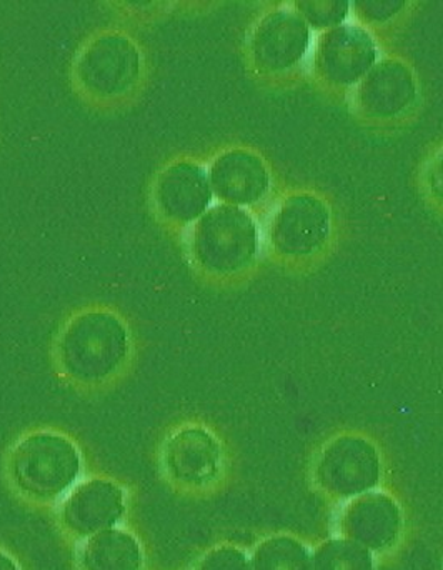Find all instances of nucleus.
<instances>
[{
	"label": "nucleus",
	"instance_id": "nucleus-13",
	"mask_svg": "<svg viewBox=\"0 0 443 570\" xmlns=\"http://www.w3.org/2000/svg\"><path fill=\"white\" fill-rule=\"evenodd\" d=\"M87 79L99 92L119 96L132 89L142 72V57L126 36H109L96 43L86 62Z\"/></svg>",
	"mask_w": 443,
	"mask_h": 570
},
{
	"label": "nucleus",
	"instance_id": "nucleus-9",
	"mask_svg": "<svg viewBox=\"0 0 443 570\" xmlns=\"http://www.w3.org/2000/svg\"><path fill=\"white\" fill-rule=\"evenodd\" d=\"M157 213L174 226L196 224L209 210L214 194L200 164L177 160L160 170L152 187Z\"/></svg>",
	"mask_w": 443,
	"mask_h": 570
},
{
	"label": "nucleus",
	"instance_id": "nucleus-3",
	"mask_svg": "<svg viewBox=\"0 0 443 570\" xmlns=\"http://www.w3.org/2000/svg\"><path fill=\"white\" fill-rule=\"evenodd\" d=\"M80 454L72 441L53 432L27 435L13 449L10 471L27 498L52 501L76 484Z\"/></svg>",
	"mask_w": 443,
	"mask_h": 570
},
{
	"label": "nucleus",
	"instance_id": "nucleus-10",
	"mask_svg": "<svg viewBox=\"0 0 443 570\" xmlns=\"http://www.w3.org/2000/svg\"><path fill=\"white\" fill-rule=\"evenodd\" d=\"M214 196L227 206H255L270 190V173L258 154L247 149H230L214 159L209 173Z\"/></svg>",
	"mask_w": 443,
	"mask_h": 570
},
{
	"label": "nucleus",
	"instance_id": "nucleus-21",
	"mask_svg": "<svg viewBox=\"0 0 443 570\" xmlns=\"http://www.w3.org/2000/svg\"><path fill=\"white\" fill-rule=\"evenodd\" d=\"M0 570H19V568H17L16 561L12 558L0 552Z\"/></svg>",
	"mask_w": 443,
	"mask_h": 570
},
{
	"label": "nucleus",
	"instance_id": "nucleus-2",
	"mask_svg": "<svg viewBox=\"0 0 443 570\" xmlns=\"http://www.w3.org/2000/svg\"><path fill=\"white\" fill-rule=\"evenodd\" d=\"M257 250V224L242 207L220 204L194 224V259L214 276L242 273L254 263Z\"/></svg>",
	"mask_w": 443,
	"mask_h": 570
},
{
	"label": "nucleus",
	"instance_id": "nucleus-7",
	"mask_svg": "<svg viewBox=\"0 0 443 570\" xmlns=\"http://www.w3.org/2000/svg\"><path fill=\"white\" fill-rule=\"evenodd\" d=\"M311 27L295 10L268 12L255 26L250 37V59L262 76L291 72L307 56Z\"/></svg>",
	"mask_w": 443,
	"mask_h": 570
},
{
	"label": "nucleus",
	"instance_id": "nucleus-1",
	"mask_svg": "<svg viewBox=\"0 0 443 570\" xmlns=\"http://www.w3.org/2000/svg\"><path fill=\"white\" fill-rule=\"evenodd\" d=\"M67 374L100 382L119 371L129 354V332L110 312H87L70 322L60 344Z\"/></svg>",
	"mask_w": 443,
	"mask_h": 570
},
{
	"label": "nucleus",
	"instance_id": "nucleus-11",
	"mask_svg": "<svg viewBox=\"0 0 443 570\" xmlns=\"http://www.w3.org/2000/svg\"><path fill=\"white\" fill-rule=\"evenodd\" d=\"M126 511L124 491L109 479H90L77 485L62 505L63 525L80 538L112 529Z\"/></svg>",
	"mask_w": 443,
	"mask_h": 570
},
{
	"label": "nucleus",
	"instance_id": "nucleus-5",
	"mask_svg": "<svg viewBox=\"0 0 443 570\" xmlns=\"http://www.w3.org/2000/svg\"><path fill=\"white\" fill-rule=\"evenodd\" d=\"M331 233V207L312 193L285 197L272 217V247L285 259H304L321 253Z\"/></svg>",
	"mask_w": 443,
	"mask_h": 570
},
{
	"label": "nucleus",
	"instance_id": "nucleus-16",
	"mask_svg": "<svg viewBox=\"0 0 443 570\" xmlns=\"http://www.w3.org/2000/svg\"><path fill=\"white\" fill-rule=\"evenodd\" d=\"M252 569L312 570V556L308 549L295 539H267L255 549Z\"/></svg>",
	"mask_w": 443,
	"mask_h": 570
},
{
	"label": "nucleus",
	"instance_id": "nucleus-14",
	"mask_svg": "<svg viewBox=\"0 0 443 570\" xmlns=\"http://www.w3.org/2000/svg\"><path fill=\"white\" fill-rule=\"evenodd\" d=\"M219 442L199 428L176 432L166 445V465L176 481L189 485L209 484L219 475Z\"/></svg>",
	"mask_w": 443,
	"mask_h": 570
},
{
	"label": "nucleus",
	"instance_id": "nucleus-17",
	"mask_svg": "<svg viewBox=\"0 0 443 570\" xmlns=\"http://www.w3.org/2000/svg\"><path fill=\"white\" fill-rule=\"evenodd\" d=\"M312 570H374L368 549L348 539L325 542L312 558Z\"/></svg>",
	"mask_w": 443,
	"mask_h": 570
},
{
	"label": "nucleus",
	"instance_id": "nucleus-19",
	"mask_svg": "<svg viewBox=\"0 0 443 570\" xmlns=\"http://www.w3.org/2000/svg\"><path fill=\"white\" fill-rule=\"evenodd\" d=\"M407 7L404 0H365L355 2L354 12L361 22L368 26H384L394 20Z\"/></svg>",
	"mask_w": 443,
	"mask_h": 570
},
{
	"label": "nucleus",
	"instance_id": "nucleus-12",
	"mask_svg": "<svg viewBox=\"0 0 443 570\" xmlns=\"http://www.w3.org/2000/svg\"><path fill=\"white\" fill-rule=\"evenodd\" d=\"M402 515L397 502L384 492H365L348 502L341 519L345 539L368 551H382L397 541Z\"/></svg>",
	"mask_w": 443,
	"mask_h": 570
},
{
	"label": "nucleus",
	"instance_id": "nucleus-8",
	"mask_svg": "<svg viewBox=\"0 0 443 570\" xmlns=\"http://www.w3.org/2000/svg\"><path fill=\"white\" fill-rule=\"evenodd\" d=\"M419 83L414 70L401 59H382L357 83L354 104L368 120H394L417 102Z\"/></svg>",
	"mask_w": 443,
	"mask_h": 570
},
{
	"label": "nucleus",
	"instance_id": "nucleus-6",
	"mask_svg": "<svg viewBox=\"0 0 443 570\" xmlns=\"http://www.w3.org/2000/svg\"><path fill=\"white\" fill-rule=\"evenodd\" d=\"M377 449L358 435L334 439L318 455L315 481L327 494L348 499L371 492L381 482Z\"/></svg>",
	"mask_w": 443,
	"mask_h": 570
},
{
	"label": "nucleus",
	"instance_id": "nucleus-18",
	"mask_svg": "<svg viewBox=\"0 0 443 570\" xmlns=\"http://www.w3.org/2000/svg\"><path fill=\"white\" fill-rule=\"evenodd\" d=\"M347 0H301L295 2V12L315 30H328L342 26L351 13Z\"/></svg>",
	"mask_w": 443,
	"mask_h": 570
},
{
	"label": "nucleus",
	"instance_id": "nucleus-15",
	"mask_svg": "<svg viewBox=\"0 0 443 570\" xmlns=\"http://www.w3.org/2000/svg\"><path fill=\"white\" fill-rule=\"evenodd\" d=\"M80 559L86 570H140L142 566L139 542L114 528L90 535Z\"/></svg>",
	"mask_w": 443,
	"mask_h": 570
},
{
	"label": "nucleus",
	"instance_id": "nucleus-20",
	"mask_svg": "<svg viewBox=\"0 0 443 570\" xmlns=\"http://www.w3.org/2000/svg\"><path fill=\"white\" fill-rule=\"evenodd\" d=\"M197 570H254L244 552L235 548H219L200 561Z\"/></svg>",
	"mask_w": 443,
	"mask_h": 570
},
{
	"label": "nucleus",
	"instance_id": "nucleus-4",
	"mask_svg": "<svg viewBox=\"0 0 443 570\" xmlns=\"http://www.w3.org/2000/svg\"><path fill=\"white\" fill-rule=\"evenodd\" d=\"M377 57V42L365 27L342 23L318 36L312 67L325 86L348 89L367 76Z\"/></svg>",
	"mask_w": 443,
	"mask_h": 570
}]
</instances>
